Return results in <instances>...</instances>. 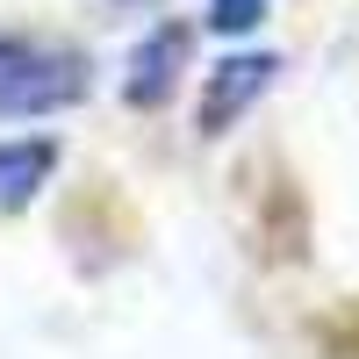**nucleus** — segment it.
I'll return each instance as SVG.
<instances>
[{
  "label": "nucleus",
  "instance_id": "nucleus-3",
  "mask_svg": "<svg viewBox=\"0 0 359 359\" xmlns=\"http://www.w3.org/2000/svg\"><path fill=\"white\" fill-rule=\"evenodd\" d=\"M187 50H194V29H180V22H158L151 36H144V43L130 50V79H123L130 108H158V101H172L180 72H187Z\"/></svg>",
  "mask_w": 359,
  "mask_h": 359
},
{
  "label": "nucleus",
  "instance_id": "nucleus-4",
  "mask_svg": "<svg viewBox=\"0 0 359 359\" xmlns=\"http://www.w3.org/2000/svg\"><path fill=\"white\" fill-rule=\"evenodd\" d=\"M50 172H57V144L50 137H8L0 144V208H29Z\"/></svg>",
  "mask_w": 359,
  "mask_h": 359
},
{
  "label": "nucleus",
  "instance_id": "nucleus-1",
  "mask_svg": "<svg viewBox=\"0 0 359 359\" xmlns=\"http://www.w3.org/2000/svg\"><path fill=\"white\" fill-rule=\"evenodd\" d=\"M94 65L86 50L57 43V36H0V115L15 123H43L86 101Z\"/></svg>",
  "mask_w": 359,
  "mask_h": 359
},
{
  "label": "nucleus",
  "instance_id": "nucleus-2",
  "mask_svg": "<svg viewBox=\"0 0 359 359\" xmlns=\"http://www.w3.org/2000/svg\"><path fill=\"white\" fill-rule=\"evenodd\" d=\"M273 79H280V57L273 50H237V57H223V65L208 72V86H201V137H223Z\"/></svg>",
  "mask_w": 359,
  "mask_h": 359
},
{
  "label": "nucleus",
  "instance_id": "nucleus-6",
  "mask_svg": "<svg viewBox=\"0 0 359 359\" xmlns=\"http://www.w3.org/2000/svg\"><path fill=\"white\" fill-rule=\"evenodd\" d=\"M115 8H158V0H115Z\"/></svg>",
  "mask_w": 359,
  "mask_h": 359
},
{
  "label": "nucleus",
  "instance_id": "nucleus-5",
  "mask_svg": "<svg viewBox=\"0 0 359 359\" xmlns=\"http://www.w3.org/2000/svg\"><path fill=\"white\" fill-rule=\"evenodd\" d=\"M266 8H273V0H208V29H216V36H252L266 22Z\"/></svg>",
  "mask_w": 359,
  "mask_h": 359
}]
</instances>
